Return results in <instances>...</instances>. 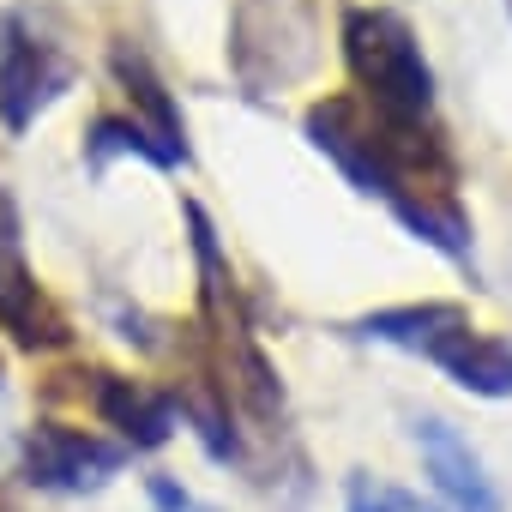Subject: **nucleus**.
<instances>
[{
	"label": "nucleus",
	"instance_id": "obj_4",
	"mask_svg": "<svg viewBox=\"0 0 512 512\" xmlns=\"http://www.w3.org/2000/svg\"><path fill=\"white\" fill-rule=\"evenodd\" d=\"M127 464V446L103 440L97 428H73V422H37L25 434V476L37 488H61V494H85L103 488L115 470Z\"/></svg>",
	"mask_w": 512,
	"mask_h": 512
},
{
	"label": "nucleus",
	"instance_id": "obj_2",
	"mask_svg": "<svg viewBox=\"0 0 512 512\" xmlns=\"http://www.w3.org/2000/svg\"><path fill=\"white\" fill-rule=\"evenodd\" d=\"M344 61L356 73V97L398 127H422V115L434 109V73L422 61L416 31L392 13V7H356L344 19Z\"/></svg>",
	"mask_w": 512,
	"mask_h": 512
},
{
	"label": "nucleus",
	"instance_id": "obj_9",
	"mask_svg": "<svg viewBox=\"0 0 512 512\" xmlns=\"http://www.w3.org/2000/svg\"><path fill=\"white\" fill-rule=\"evenodd\" d=\"M350 512H434V506H422V494H410V488H398V482L356 476V482H350Z\"/></svg>",
	"mask_w": 512,
	"mask_h": 512
},
{
	"label": "nucleus",
	"instance_id": "obj_10",
	"mask_svg": "<svg viewBox=\"0 0 512 512\" xmlns=\"http://www.w3.org/2000/svg\"><path fill=\"white\" fill-rule=\"evenodd\" d=\"M506 19H512V0H506Z\"/></svg>",
	"mask_w": 512,
	"mask_h": 512
},
{
	"label": "nucleus",
	"instance_id": "obj_5",
	"mask_svg": "<svg viewBox=\"0 0 512 512\" xmlns=\"http://www.w3.org/2000/svg\"><path fill=\"white\" fill-rule=\"evenodd\" d=\"M416 452H422V470L434 476V488L446 494L452 512H500V494H494L482 458L470 452V440L446 416H422L416 422Z\"/></svg>",
	"mask_w": 512,
	"mask_h": 512
},
{
	"label": "nucleus",
	"instance_id": "obj_1",
	"mask_svg": "<svg viewBox=\"0 0 512 512\" xmlns=\"http://www.w3.org/2000/svg\"><path fill=\"white\" fill-rule=\"evenodd\" d=\"M362 338L398 344L410 356H428L434 368L452 374V386L476 398H512V344L494 332H476L458 302H410V308H380L362 320Z\"/></svg>",
	"mask_w": 512,
	"mask_h": 512
},
{
	"label": "nucleus",
	"instance_id": "obj_6",
	"mask_svg": "<svg viewBox=\"0 0 512 512\" xmlns=\"http://www.w3.org/2000/svg\"><path fill=\"white\" fill-rule=\"evenodd\" d=\"M91 410H97V416L121 434V446H133V452L163 446V440L175 434V422H181L175 392H163V386H151V380H127V374H97Z\"/></svg>",
	"mask_w": 512,
	"mask_h": 512
},
{
	"label": "nucleus",
	"instance_id": "obj_7",
	"mask_svg": "<svg viewBox=\"0 0 512 512\" xmlns=\"http://www.w3.org/2000/svg\"><path fill=\"white\" fill-rule=\"evenodd\" d=\"M0 332L19 338L25 350H43V344H61V338H67L61 314H55L49 296L37 290L25 253H19V241H13L7 229H0Z\"/></svg>",
	"mask_w": 512,
	"mask_h": 512
},
{
	"label": "nucleus",
	"instance_id": "obj_8",
	"mask_svg": "<svg viewBox=\"0 0 512 512\" xmlns=\"http://www.w3.org/2000/svg\"><path fill=\"white\" fill-rule=\"evenodd\" d=\"M115 79H121V91H127V103H133V121L169 151V163H187V139H181V115H175V103L163 97V85H157V73L145 67V55H127V49H115Z\"/></svg>",
	"mask_w": 512,
	"mask_h": 512
},
{
	"label": "nucleus",
	"instance_id": "obj_3",
	"mask_svg": "<svg viewBox=\"0 0 512 512\" xmlns=\"http://www.w3.org/2000/svg\"><path fill=\"white\" fill-rule=\"evenodd\" d=\"M67 85H73V67H67V55L55 43L31 37L25 19L0 25V127L25 133Z\"/></svg>",
	"mask_w": 512,
	"mask_h": 512
}]
</instances>
